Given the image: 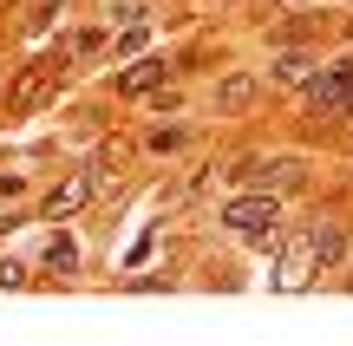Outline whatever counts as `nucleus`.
Returning <instances> with one entry per match:
<instances>
[{
    "instance_id": "f257e3e1",
    "label": "nucleus",
    "mask_w": 353,
    "mask_h": 346,
    "mask_svg": "<svg viewBox=\"0 0 353 346\" xmlns=\"http://www.w3.org/2000/svg\"><path fill=\"white\" fill-rule=\"evenodd\" d=\"M223 229L242 235V242H268V235L281 229V203H275L268 190H262V196H236V203L223 209Z\"/></svg>"
},
{
    "instance_id": "f03ea898",
    "label": "nucleus",
    "mask_w": 353,
    "mask_h": 346,
    "mask_svg": "<svg viewBox=\"0 0 353 346\" xmlns=\"http://www.w3.org/2000/svg\"><path fill=\"white\" fill-rule=\"evenodd\" d=\"M307 111L314 118H347L353 111V59H341L334 72L307 78Z\"/></svg>"
},
{
    "instance_id": "7ed1b4c3",
    "label": "nucleus",
    "mask_w": 353,
    "mask_h": 346,
    "mask_svg": "<svg viewBox=\"0 0 353 346\" xmlns=\"http://www.w3.org/2000/svg\"><path fill=\"white\" fill-rule=\"evenodd\" d=\"M52 78H59V59H33V65H26V72H20V78L7 85L0 111H33V98H39L46 85H52Z\"/></svg>"
},
{
    "instance_id": "20e7f679",
    "label": "nucleus",
    "mask_w": 353,
    "mask_h": 346,
    "mask_svg": "<svg viewBox=\"0 0 353 346\" xmlns=\"http://www.w3.org/2000/svg\"><path fill=\"white\" fill-rule=\"evenodd\" d=\"M99 177H105V164H99V170H79V177H65L59 190L46 196V216H79V209L99 196Z\"/></svg>"
},
{
    "instance_id": "39448f33",
    "label": "nucleus",
    "mask_w": 353,
    "mask_h": 346,
    "mask_svg": "<svg viewBox=\"0 0 353 346\" xmlns=\"http://www.w3.org/2000/svg\"><path fill=\"white\" fill-rule=\"evenodd\" d=\"M307 255H314V268H341V255H347V229H341V222H321L314 242H307Z\"/></svg>"
},
{
    "instance_id": "423d86ee",
    "label": "nucleus",
    "mask_w": 353,
    "mask_h": 346,
    "mask_svg": "<svg viewBox=\"0 0 353 346\" xmlns=\"http://www.w3.org/2000/svg\"><path fill=\"white\" fill-rule=\"evenodd\" d=\"M301 177V164H294V157H249V164H242V183H294Z\"/></svg>"
},
{
    "instance_id": "0eeeda50",
    "label": "nucleus",
    "mask_w": 353,
    "mask_h": 346,
    "mask_svg": "<svg viewBox=\"0 0 353 346\" xmlns=\"http://www.w3.org/2000/svg\"><path fill=\"white\" fill-rule=\"evenodd\" d=\"M151 85H164V59H138V65L118 72V91H125V98H138V91H151Z\"/></svg>"
},
{
    "instance_id": "6e6552de",
    "label": "nucleus",
    "mask_w": 353,
    "mask_h": 346,
    "mask_svg": "<svg viewBox=\"0 0 353 346\" xmlns=\"http://www.w3.org/2000/svg\"><path fill=\"white\" fill-rule=\"evenodd\" d=\"M255 91H262V85H255V78H223V85H216V111H249V105H255Z\"/></svg>"
},
{
    "instance_id": "1a4fd4ad",
    "label": "nucleus",
    "mask_w": 353,
    "mask_h": 346,
    "mask_svg": "<svg viewBox=\"0 0 353 346\" xmlns=\"http://www.w3.org/2000/svg\"><path fill=\"white\" fill-rule=\"evenodd\" d=\"M275 78H281V85H307V78H314V59H307V52H281Z\"/></svg>"
},
{
    "instance_id": "9d476101",
    "label": "nucleus",
    "mask_w": 353,
    "mask_h": 346,
    "mask_svg": "<svg viewBox=\"0 0 353 346\" xmlns=\"http://www.w3.org/2000/svg\"><path fill=\"white\" fill-rule=\"evenodd\" d=\"M46 268H79V242H72V235H52V242H46Z\"/></svg>"
},
{
    "instance_id": "9b49d317",
    "label": "nucleus",
    "mask_w": 353,
    "mask_h": 346,
    "mask_svg": "<svg viewBox=\"0 0 353 346\" xmlns=\"http://www.w3.org/2000/svg\"><path fill=\"white\" fill-rule=\"evenodd\" d=\"M151 151H183V131H151Z\"/></svg>"
},
{
    "instance_id": "f8f14e48",
    "label": "nucleus",
    "mask_w": 353,
    "mask_h": 346,
    "mask_svg": "<svg viewBox=\"0 0 353 346\" xmlns=\"http://www.w3.org/2000/svg\"><path fill=\"white\" fill-rule=\"evenodd\" d=\"M144 46H151V33H144V26H131V33L118 39V52H144Z\"/></svg>"
}]
</instances>
